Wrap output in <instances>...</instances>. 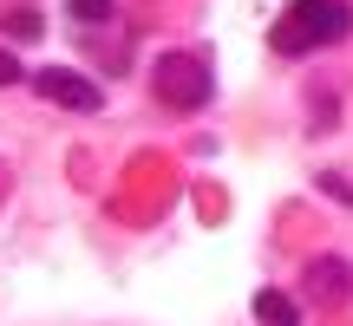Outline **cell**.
Returning a JSON list of instances; mask_svg holds the SVG:
<instances>
[{"instance_id":"obj_1","label":"cell","mask_w":353,"mask_h":326,"mask_svg":"<svg viewBox=\"0 0 353 326\" xmlns=\"http://www.w3.org/2000/svg\"><path fill=\"white\" fill-rule=\"evenodd\" d=\"M347 33H353V7L347 0H294L275 20L268 46L275 52H307V46H334V39H347Z\"/></svg>"},{"instance_id":"obj_2","label":"cell","mask_w":353,"mask_h":326,"mask_svg":"<svg viewBox=\"0 0 353 326\" xmlns=\"http://www.w3.org/2000/svg\"><path fill=\"white\" fill-rule=\"evenodd\" d=\"M151 91L170 111H196V105L210 98V59H203V52H164V59L151 65Z\"/></svg>"},{"instance_id":"obj_3","label":"cell","mask_w":353,"mask_h":326,"mask_svg":"<svg viewBox=\"0 0 353 326\" xmlns=\"http://www.w3.org/2000/svg\"><path fill=\"white\" fill-rule=\"evenodd\" d=\"M33 91L46 105H65V111H99V105H105V91L92 85L85 72H65V65H39V72H33Z\"/></svg>"},{"instance_id":"obj_4","label":"cell","mask_w":353,"mask_h":326,"mask_svg":"<svg viewBox=\"0 0 353 326\" xmlns=\"http://www.w3.org/2000/svg\"><path fill=\"white\" fill-rule=\"evenodd\" d=\"M301 294H307V301H321V307H341L347 294H353V261H341V254H321V261H307Z\"/></svg>"},{"instance_id":"obj_5","label":"cell","mask_w":353,"mask_h":326,"mask_svg":"<svg viewBox=\"0 0 353 326\" xmlns=\"http://www.w3.org/2000/svg\"><path fill=\"white\" fill-rule=\"evenodd\" d=\"M255 320H262V326H301V307H294L281 287H262V294H255Z\"/></svg>"},{"instance_id":"obj_6","label":"cell","mask_w":353,"mask_h":326,"mask_svg":"<svg viewBox=\"0 0 353 326\" xmlns=\"http://www.w3.org/2000/svg\"><path fill=\"white\" fill-rule=\"evenodd\" d=\"M0 26H7L13 39H39V13H7Z\"/></svg>"},{"instance_id":"obj_7","label":"cell","mask_w":353,"mask_h":326,"mask_svg":"<svg viewBox=\"0 0 353 326\" xmlns=\"http://www.w3.org/2000/svg\"><path fill=\"white\" fill-rule=\"evenodd\" d=\"M72 20H112V0H72Z\"/></svg>"},{"instance_id":"obj_8","label":"cell","mask_w":353,"mask_h":326,"mask_svg":"<svg viewBox=\"0 0 353 326\" xmlns=\"http://www.w3.org/2000/svg\"><path fill=\"white\" fill-rule=\"evenodd\" d=\"M13 78H20V59H13V52H0V85H13Z\"/></svg>"}]
</instances>
